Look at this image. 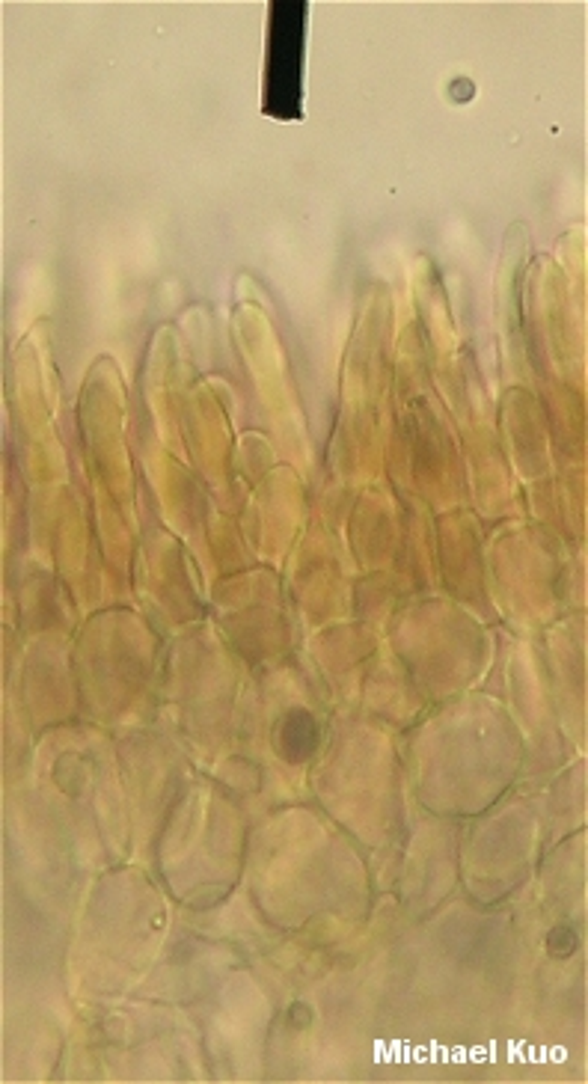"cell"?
<instances>
[{
	"instance_id": "1",
	"label": "cell",
	"mask_w": 588,
	"mask_h": 1084,
	"mask_svg": "<svg viewBox=\"0 0 588 1084\" xmlns=\"http://www.w3.org/2000/svg\"><path fill=\"white\" fill-rule=\"evenodd\" d=\"M280 745H283V755L288 761H306L318 745V728H315L313 716L301 714V710L288 714L283 728H280Z\"/></svg>"
},
{
	"instance_id": "2",
	"label": "cell",
	"mask_w": 588,
	"mask_h": 1084,
	"mask_svg": "<svg viewBox=\"0 0 588 1084\" xmlns=\"http://www.w3.org/2000/svg\"><path fill=\"white\" fill-rule=\"evenodd\" d=\"M547 945H550V954H559V957H564V954H571L576 948V933L571 927H559V930H552V933H550Z\"/></svg>"
}]
</instances>
